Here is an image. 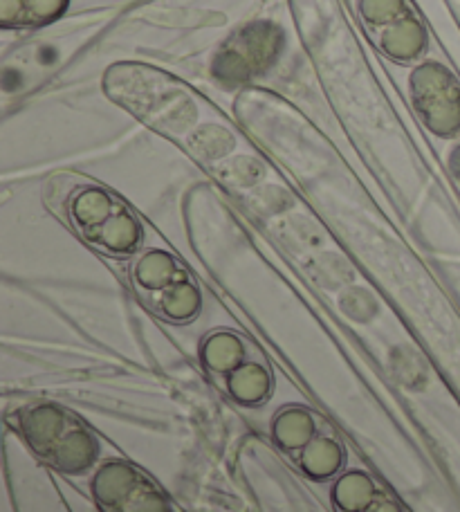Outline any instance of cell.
<instances>
[{
	"instance_id": "1",
	"label": "cell",
	"mask_w": 460,
	"mask_h": 512,
	"mask_svg": "<svg viewBox=\"0 0 460 512\" xmlns=\"http://www.w3.org/2000/svg\"><path fill=\"white\" fill-rule=\"evenodd\" d=\"M57 209L90 248L110 256H126L140 248V221L104 187L90 182L72 185L63 191Z\"/></svg>"
},
{
	"instance_id": "2",
	"label": "cell",
	"mask_w": 460,
	"mask_h": 512,
	"mask_svg": "<svg viewBox=\"0 0 460 512\" xmlns=\"http://www.w3.org/2000/svg\"><path fill=\"white\" fill-rule=\"evenodd\" d=\"M16 432L41 461L59 472L84 474L99 456L95 434L79 418L50 402L18 409Z\"/></svg>"
},
{
	"instance_id": "3",
	"label": "cell",
	"mask_w": 460,
	"mask_h": 512,
	"mask_svg": "<svg viewBox=\"0 0 460 512\" xmlns=\"http://www.w3.org/2000/svg\"><path fill=\"white\" fill-rule=\"evenodd\" d=\"M272 441L315 481L339 477L346 465V447L335 427L308 407L281 409L272 420Z\"/></svg>"
},
{
	"instance_id": "4",
	"label": "cell",
	"mask_w": 460,
	"mask_h": 512,
	"mask_svg": "<svg viewBox=\"0 0 460 512\" xmlns=\"http://www.w3.org/2000/svg\"><path fill=\"white\" fill-rule=\"evenodd\" d=\"M200 364L238 405L259 407L272 396L274 378L268 362L241 335H207L200 344Z\"/></svg>"
},
{
	"instance_id": "5",
	"label": "cell",
	"mask_w": 460,
	"mask_h": 512,
	"mask_svg": "<svg viewBox=\"0 0 460 512\" xmlns=\"http://www.w3.org/2000/svg\"><path fill=\"white\" fill-rule=\"evenodd\" d=\"M133 288L142 304L171 324H187L200 313V290L176 256L144 252L133 265Z\"/></svg>"
},
{
	"instance_id": "6",
	"label": "cell",
	"mask_w": 460,
	"mask_h": 512,
	"mask_svg": "<svg viewBox=\"0 0 460 512\" xmlns=\"http://www.w3.org/2000/svg\"><path fill=\"white\" fill-rule=\"evenodd\" d=\"M90 490L104 512H173L155 481L126 461L101 465L92 477Z\"/></svg>"
},
{
	"instance_id": "7",
	"label": "cell",
	"mask_w": 460,
	"mask_h": 512,
	"mask_svg": "<svg viewBox=\"0 0 460 512\" xmlns=\"http://www.w3.org/2000/svg\"><path fill=\"white\" fill-rule=\"evenodd\" d=\"M283 45V34L272 23H252L229 39L214 59V75L225 84H243L268 70Z\"/></svg>"
},
{
	"instance_id": "8",
	"label": "cell",
	"mask_w": 460,
	"mask_h": 512,
	"mask_svg": "<svg viewBox=\"0 0 460 512\" xmlns=\"http://www.w3.org/2000/svg\"><path fill=\"white\" fill-rule=\"evenodd\" d=\"M366 30L380 50L398 61H409L425 50V27L413 16L407 0H360Z\"/></svg>"
},
{
	"instance_id": "9",
	"label": "cell",
	"mask_w": 460,
	"mask_h": 512,
	"mask_svg": "<svg viewBox=\"0 0 460 512\" xmlns=\"http://www.w3.org/2000/svg\"><path fill=\"white\" fill-rule=\"evenodd\" d=\"M411 97L436 135L452 137L460 131V86L447 68L438 63L420 66L411 75Z\"/></svg>"
},
{
	"instance_id": "10",
	"label": "cell",
	"mask_w": 460,
	"mask_h": 512,
	"mask_svg": "<svg viewBox=\"0 0 460 512\" xmlns=\"http://www.w3.org/2000/svg\"><path fill=\"white\" fill-rule=\"evenodd\" d=\"M333 506L337 512H402L391 492L362 470L339 474L333 486Z\"/></svg>"
},
{
	"instance_id": "11",
	"label": "cell",
	"mask_w": 460,
	"mask_h": 512,
	"mask_svg": "<svg viewBox=\"0 0 460 512\" xmlns=\"http://www.w3.org/2000/svg\"><path fill=\"white\" fill-rule=\"evenodd\" d=\"M68 0H0L3 27L45 25L63 14Z\"/></svg>"
},
{
	"instance_id": "12",
	"label": "cell",
	"mask_w": 460,
	"mask_h": 512,
	"mask_svg": "<svg viewBox=\"0 0 460 512\" xmlns=\"http://www.w3.org/2000/svg\"><path fill=\"white\" fill-rule=\"evenodd\" d=\"M452 169L456 173V178L460 180V146H456L454 153H452Z\"/></svg>"
}]
</instances>
